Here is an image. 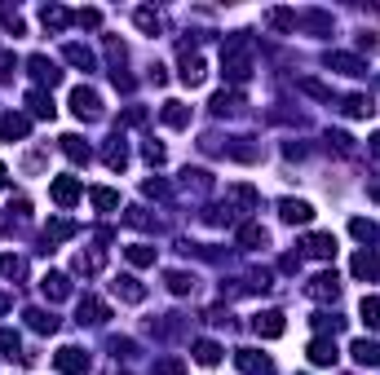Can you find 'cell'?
<instances>
[{
	"label": "cell",
	"instance_id": "ffe728a7",
	"mask_svg": "<svg viewBox=\"0 0 380 375\" xmlns=\"http://www.w3.org/2000/svg\"><path fill=\"white\" fill-rule=\"evenodd\" d=\"M40 292L49 296V300H67L71 296V278L67 274H44L40 278Z\"/></svg>",
	"mask_w": 380,
	"mask_h": 375
},
{
	"label": "cell",
	"instance_id": "9a60e30c",
	"mask_svg": "<svg viewBox=\"0 0 380 375\" xmlns=\"http://www.w3.org/2000/svg\"><path fill=\"white\" fill-rule=\"evenodd\" d=\"M349 354H354V362H359V367H380V345L367 340V335L349 345Z\"/></svg>",
	"mask_w": 380,
	"mask_h": 375
},
{
	"label": "cell",
	"instance_id": "8992f818",
	"mask_svg": "<svg viewBox=\"0 0 380 375\" xmlns=\"http://www.w3.org/2000/svg\"><path fill=\"white\" fill-rule=\"evenodd\" d=\"M76 313H80V322H89V326H102L106 318H111V305H106V300H98V296H85Z\"/></svg>",
	"mask_w": 380,
	"mask_h": 375
},
{
	"label": "cell",
	"instance_id": "bcb514c9",
	"mask_svg": "<svg viewBox=\"0 0 380 375\" xmlns=\"http://www.w3.org/2000/svg\"><path fill=\"white\" fill-rule=\"evenodd\" d=\"M146 159L150 164H164V146H159V141H146Z\"/></svg>",
	"mask_w": 380,
	"mask_h": 375
},
{
	"label": "cell",
	"instance_id": "ee69618b",
	"mask_svg": "<svg viewBox=\"0 0 380 375\" xmlns=\"http://www.w3.org/2000/svg\"><path fill=\"white\" fill-rule=\"evenodd\" d=\"M155 375H182V362H177V358H164L159 367H155Z\"/></svg>",
	"mask_w": 380,
	"mask_h": 375
},
{
	"label": "cell",
	"instance_id": "52a82bcc",
	"mask_svg": "<svg viewBox=\"0 0 380 375\" xmlns=\"http://www.w3.org/2000/svg\"><path fill=\"white\" fill-rule=\"evenodd\" d=\"M204 76H208V62L199 53H190V49H182V84H204Z\"/></svg>",
	"mask_w": 380,
	"mask_h": 375
},
{
	"label": "cell",
	"instance_id": "e575fe53",
	"mask_svg": "<svg viewBox=\"0 0 380 375\" xmlns=\"http://www.w3.org/2000/svg\"><path fill=\"white\" fill-rule=\"evenodd\" d=\"M164 283H169V292H173V296H186L190 287H195V278H190L186 270H173L169 278H164Z\"/></svg>",
	"mask_w": 380,
	"mask_h": 375
},
{
	"label": "cell",
	"instance_id": "f6af8a7d",
	"mask_svg": "<svg viewBox=\"0 0 380 375\" xmlns=\"http://www.w3.org/2000/svg\"><path fill=\"white\" fill-rule=\"evenodd\" d=\"M141 190H146V195H155V199H164V195H169V186H164V181H155V177H150Z\"/></svg>",
	"mask_w": 380,
	"mask_h": 375
},
{
	"label": "cell",
	"instance_id": "3957f363",
	"mask_svg": "<svg viewBox=\"0 0 380 375\" xmlns=\"http://www.w3.org/2000/svg\"><path fill=\"white\" fill-rule=\"evenodd\" d=\"M80 195H85V186H80L76 177H53V186H49V199L58 203V208H76Z\"/></svg>",
	"mask_w": 380,
	"mask_h": 375
},
{
	"label": "cell",
	"instance_id": "836d02e7",
	"mask_svg": "<svg viewBox=\"0 0 380 375\" xmlns=\"http://www.w3.org/2000/svg\"><path fill=\"white\" fill-rule=\"evenodd\" d=\"M239 243H243V247H266L270 234H266L261 225H243V229H239Z\"/></svg>",
	"mask_w": 380,
	"mask_h": 375
},
{
	"label": "cell",
	"instance_id": "60d3db41",
	"mask_svg": "<svg viewBox=\"0 0 380 375\" xmlns=\"http://www.w3.org/2000/svg\"><path fill=\"white\" fill-rule=\"evenodd\" d=\"M98 270H102V256H85V252L76 256V274H98Z\"/></svg>",
	"mask_w": 380,
	"mask_h": 375
},
{
	"label": "cell",
	"instance_id": "f546056e",
	"mask_svg": "<svg viewBox=\"0 0 380 375\" xmlns=\"http://www.w3.org/2000/svg\"><path fill=\"white\" fill-rule=\"evenodd\" d=\"M372 111H376V106H372V98H363V93H349V98H345V115L349 119H367Z\"/></svg>",
	"mask_w": 380,
	"mask_h": 375
},
{
	"label": "cell",
	"instance_id": "7402d4cb",
	"mask_svg": "<svg viewBox=\"0 0 380 375\" xmlns=\"http://www.w3.org/2000/svg\"><path fill=\"white\" fill-rule=\"evenodd\" d=\"M159 119H164L169 128H186V124H190V106H186V102H164Z\"/></svg>",
	"mask_w": 380,
	"mask_h": 375
},
{
	"label": "cell",
	"instance_id": "816d5d0a",
	"mask_svg": "<svg viewBox=\"0 0 380 375\" xmlns=\"http://www.w3.org/2000/svg\"><path fill=\"white\" fill-rule=\"evenodd\" d=\"M372 155H380V132H376V137H372Z\"/></svg>",
	"mask_w": 380,
	"mask_h": 375
},
{
	"label": "cell",
	"instance_id": "ac0fdd59",
	"mask_svg": "<svg viewBox=\"0 0 380 375\" xmlns=\"http://www.w3.org/2000/svg\"><path fill=\"white\" fill-rule=\"evenodd\" d=\"M225 203H234L239 212H252L257 203H261V195H257L252 186H230V190H225Z\"/></svg>",
	"mask_w": 380,
	"mask_h": 375
},
{
	"label": "cell",
	"instance_id": "4316f807",
	"mask_svg": "<svg viewBox=\"0 0 380 375\" xmlns=\"http://www.w3.org/2000/svg\"><path fill=\"white\" fill-rule=\"evenodd\" d=\"M89 203H93V208H102V212H115V208H120V195L106 190V186H93L89 190Z\"/></svg>",
	"mask_w": 380,
	"mask_h": 375
},
{
	"label": "cell",
	"instance_id": "603a6c76",
	"mask_svg": "<svg viewBox=\"0 0 380 375\" xmlns=\"http://www.w3.org/2000/svg\"><path fill=\"white\" fill-rule=\"evenodd\" d=\"M305 252L318 256V261H327V256H336V238H331V234H310V238H305Z\"/></svg>",
	"mask_w": 380,
	"mask_h": 375
},
{
	"label": "cell",
	"instance_id": "44dd1931",
	"mask_svg": "<svg viewBox=\"0 0 380 375\" xmlns=\"http://www.w3.org/2000/svg\"><path fill=\"white\" fill-rule=\"evenodd\" d=\"M102 159H106V168H111V173H124V164H128V150H124V137H111V141H106Z\"/></svg>",
	"mask_w": 380,
	"mask_h": 375
},
{
	"label": "cell",
	"instance_id": "5b68a950",
	"mask_svg": "<svg viewBox=\"0 0 380 375\" xmlns=\"http://www.w3.org/2000/svg\"><path fill=\"white\" fill-rule=\"evenodd\" d=\"M279 216H283L288 225H310V221H314V208H310L305 199H283V203H279Z\"/></svg>",
	"mask_w": 380,
	"mask_h": 375
},
{
	"label": "cell",
	"instance_id": "30bf717a",
	"mask_svg": "<svg viewBox=\"0 0 380 375\" xmlns=\"http://www.w3.org/2000/svg\"><path fill=\"white\" fill-rule=\"evenodd\" d=\"M27 132H31V119L27 115H14V111L0 115V137H5V141H22Z\"/></svg>",
	"mask_w": 380,
	"mask_h": 375
},
{
	"label": "cell",
	"instance_id": "4dcf8cb0",
	"mask_svg": "<svg viewBox=\"0 0 380 375\" xmlns=\"http://www.w3.org/2000/svg\"><path fill=\"white\" fill-rule=\"evenodd\" d=\"M359 318L372 326V331H380V296H363V305H359Z\"/></svg>",
	"mask_w": 380,
	"mask_h": 375
},
{
	"label": "cell",
	"instance_id": "7bdbcfd3",
	"mask_svg": "<svg viewBox=\"0 0 380 375\" xmlns=\"http://www.w3.org/2000/svg\"><path fill=\"white\" fill-rule=\"evenodd\" d=\"M0 27H5V31H14V35H22V18L14 14V9H5V14H0Z\"/></svg>",
	"mask_w": 380,
	"mask_h": 375
},
{
	"label": "cell",
	"instance_id": "7a4b0ae2",
	"mask_svg": "<svg viewBox=\"0 0 380 375\" xmlns=\"http://www.w3.org/2000/svg\"><path fill=\"white\" fill-rule=\"evenodd\" d=\"M71 111H76L80 119H98L102 115V98L93 89H85V84H76V89H71Z\"/></svg>",
	"mask_w": 380,
	"mask_h": 375
},
{
	"label": "cell",
	"instance_id": "d6986e66",
	"mask_svg": "<svg viewBox=\"0 0 380 375\" xmlns=\"http://www.w3.org/2000/svg\"><path fill=\"white\" fill-rule=\"evenodd\" d=\"M27 111H31L35 119H53L58 106H53V98H49L44 89H31V93H27Z\"/></svg>",
	"mask_w": 380,
	"mask_h": 375
},
{
	"label": "cell",
	"instance_id": "f5cc1de1",
	"mask_svg": "<svg viewBox=\"0 0 380 375\" xmlns=\"http://www.w3.org/2000/svg\"><path fill=\"white\" fill-rule=\"evenodd\" d=\"M0 181H5V164H0Z\"/></svg>",
	"mask_w": 380,
	"mask_h": 375
},
{
	"label": "cell",
	"instance_id": "83f0119b",
	"mask_svg": "<svg viewBox=\"0 0 380 375\" xmlns=\"http://www.w3.org/2000/svg\"><path fill=\"white\" fill-rule=\"evenodd\" d=\"M124 256L133 270H146V265H155V247H146V243H133V247H124Z\"/></svg>",
	"mask_w": 380,
	"mask_h": 375
},
{
	"label": "cell",
	"instance_id": "b9f144b4",
	"mask_svg": "<svg viewBox=\"0 0 380 375\" xmlns=\"http://www.w3.org/2000/svg\"><path fill=\"white\" fill-rule=\"evenodd\" d=\"M301 89L310 93V98H323V102L331 98V89H327V84H318V80H301Z\"/></svg>",
	"mask_w": 380,
	"mask_h": 375
},
{
	"label": "cell",
	"instance_id": "1f68e13d",
	"mask_svg": "<svg viewBox=\"0 0 380 375\" xmlns=\"http://www.w3.org/2000/svg\"><path fill=\"white\" fill-rule=\"evenodd\" d=\"M40 22H44V27H53V31H62L67 22H71V14H67L62 5H44L40 9Z\"/></svg>",
	"mask_w": 380,
	"mask_h": 375
},
{
	"label": "cell",
	"instance_id": "8fae6325",
	"mask_svg": "<svg viewBox=\"0 0 380 375\" xmlns=\"http://www.w3.org/2000/svg\"><path fill=\"white\" fill-rule=\"evenodd\" d=\"M111 287H115V296H120V300H128V305H141V300H146V287H141L133 274H120Z\"/></svg>",
	"mask_w": 380,
	"mask_h": 375
},
{
	"label": "cell",
	"instance_id": "5bb4252c",
	"mask_svg": "<svg viewBox=\"0 0 380 375\" xmlns=\"http://www.w3.org/2000/svg\"><path fill=\"white\" fill-rule=\"evenodd\" d=\"M76 229H80V225L71 221V216H53V221L44 225V243H49V247H53V243H67V238L76 234Z\"/></svg>",
	"mask_w": 380,
	"mask_h": 375
},
{
	"label": "cell",
	"instance_id": "4fadbf2b",
	"mask_svg": "<svg viewBox=\"0 0 380 375\" xmlns=\"http://www.w3.org/2000/svg\"><path fill=\"white\" fill-rule=\"evenodd\" d=\"M234 367L248 371V375H270V358H261L257 349H239V354H234Z\"/></svg>",
	"mask_w": 380,
	"mask_h": 375
},
{
	"label": "cell",
	"instance_id": "6da1fadb",
	"mask_svg": "<svg viewBox=\"0 0 380 375\" xmlns=\"http://www.w3.org/2000/svg\"><path fill=\"white\" fill-rule=\"evenodd\" d=\"M53 367L62 375H85L89 371V354H85V349H76V345H62L53 354Z\"/></svg>",
	"mask_w": 380,
	"mask_h": 375
},
{
	"label": "cell",
	"instance_id": "ba28073f",
	"mask_svg": "<svg viewBox=\"0 0 380 375\" xmlns=\"http://www.w3.org/2000/svg\"><path fill=\"white\" fill-rule=\"evenodd\" d=\"M27 67H31V76L40 80V84H49V89H53V84H62V71H58L44 53H31V58H27Z\"/></svg>",
	"mask_w": 380,
	"mask_h": 375
},
{
	"label": "cell",
	"instance_id": "cb8c5ba5",
	"mask_svg": "<svg viewBox=\"0 0 380 375\" xmlns=\"http://www.w3.org/2000/svg\"><path fill=\"white\" fill-rule=\"evenodd\" d=\"M62 155H67L71 164H89V146H85V137L67 132V137H62Z\"/></svg>",
	"mask_w": 380,
	"mask_h": 375
},
{
	"label": "cell",
	"instance_id": "484cf974",
	"mask_svg": "<svg viewBox=\"0 0 380 375\" xmlns=\"http://www.w3.org/2000/svg\"><path fill=\"white\" fill-rule=\"evenodd\" d=\"M27 322H31V331H40V335H53L58 331V318L49 309H27Z\"/></svg>",
	"mask_w": 380,
	"mask_h": 375
},
{
	"label": "cell",
	"instance_id": "ab89813d",
	"mask_svg": "<svg viewBox=\"0 0 380 375\" xmlns=\"http://www.w3.org/2000/svg\"><path fill=\"white\" fill-rule=\"evenodd\" d=\"M71 22H80V27H89V31H98V27H102V14H98V9H80V14H71Z\"/></svg>",
	"mask_w": 380,
	"mask_h": 375
},
{
	"label": "cell",
	"instance_id": "f907efd6",
	"mask_svg": "<svg viewBox=\"0 0 380 375\" xmlns=\"http://www.w3.org/2000/svg\"><path fill=\"white\" fill-rule=\"evenodd\" d=\"M367 195H372V199H376V203H380V177H376V181H372V190H367Z\"/></svg>",
	"mask_w": 380,
	"mask_h": 375
},
{
	"label": "cell",
	"instance_id": "f1b7e54d",
	"mask_svg": "<svg viewBox=\"0 0 380 375\" xmlns=\"http://www.w3.org/2000/svg\"><path fill=\"white\" fill-rule=\"evenodd\" d=\"M195 362H199V367H217V362H221V345L217 340H199L195 345Z\"/></svg>",
	"mask_w": 380,
	"mask_h": 375
},
{
	"label": "cell",
	"instance_id": "74e56055",
	"mask_svg": "<svg viewBox=\"0 0 380 375\" xmlns=\"http://www.w3.org/2000/svg\"><path fill=\"white\" fill-rule=\"evenodd\" d=\"M349 234L359 238V243H372V238H376V225H372V221H363V216H359V221H349Z\"/></svg>",
	"mask_w": 380,
	"mask_h": 375
},
{
	"label": "cell",
	"instance_id": "7c38bea8",
	"mask_svg": "<svg viewBox=\"0 0 380 375\" xmlns=\"http://www.w3.org/2000/svg\"><path fill=\"white\" fill-rule=\"evenodd\" d=\"M340 354H336V340L331 335H318V340H310V362L314 367H331Z\"/></svg>",
	"mask_w": 380,
	"mask_h": 375
},
{
	"label": "cell",
	"instance_id": "c3c4849f",
	"mask_svg": "<svg viewBox=\"0 0 380 375\" xmlns=\"http://www.w3.org/2000/svg\"><path fill=\"white\" fill-rule=\"evenodd\" d=\"M9 212H14V216H27L31 203H27V199H9Z\"/></svg>",
	"mask_w": 380,
	"mask_h": 375
},
{
	"label": "cell",
	"instance_id": "8d00e7d4",
	"mask_svg": "<svg viewBox=\"0 0 380 375\" xmlns=\"http://www.w3.org/2000/svg\"><path fill=\"white\" fill-rule=\"evenodd\" d=\"M18 349H22V340H18V331H9V326H0V354H5V358H14Z\"/></svg>",
	"mask_w": 380,
	"mask_h": 375
},
{
	"label": "cell",
	"instance_id": "277c9868",
	"mask_svg": "<svg viewBox=\"0 0 380 375\" xmlns=\"http://www.w3.org/2000/svg\"><path fill=\"white\" fill-rule=\"evenodd\" d=\"M252 331L266 335V340H279V335L288 331V322H283L279 309H266V313H257V318H252Z\"/></svg>",
	"mask_w": 380,
	"mask_h": 375
},
{
	"label": "cell",
	"instance_id": "2e32d148",
	"mask_svg": "<svg viewBox=\"0 0 380 375\" xmlns=\"http://www.w3.org/2000/svg\"><path fill=\"white\" fill-rule=\"evenodd\" d=\"M349 274L363 278V283H367V278H376L380 274V256H376V252H359V256L349 261Z\"/></svg>",
	"mask_w": 380,
	"mask_h": 375
},
{
	"label": "cell",
	"instance_id": "9c48e42d",
	"mask_svg": "<svg viewBox=\"0 0 380 375\" xmlns=\"http://www.w3.org/2000/svg\"><path fill=\"white\" fill-rule=\"evenodd\" d=\"M305 292H310L314 300H336V296H340V278H336V274H314Z\"/></svg>",
	"mask_w": 380,
	"mask_h": 375
},
{
	"label": "cell",
	"instance_id": "d6a6232c",
	"mask_svg": "<svg viewBox=\"0 0 380 375\" xmlns=\"http://www.w3.org/2000/svg\"><path fill=\"white\" fill-rule=\"evenodd\" d=\"M266 27H275V31H292V27H296V14H292V9H270V14H266Z\"/></svg>",
	"mask_w": 380,
	"mask_h": 375
},
{
	"label": "cell",
	"instance_id": "e0dca14e",
	"mask_svg": "<svg viewBox=\"0 0 380 375\" xmlns=\"http://www.w3.org/2000/svg\"><path fill=\"white\" fill-rule=\"evenodd\" d=\"M327 67L340 71V76H367V62H363V58H354V53H331Z\"/></svg>",
	"mask_w": 380,
	"mask_h": 375
},
{
	"label": "cell",
	"instance_id": "f35d334b",
	"mask_svg": "<svg viewBox=\"0 0 380 375\" xmlns=\"http://www.w3.org/2000/svg\"><path fill=\"white\" fill-rule=\"evenodd\" d=\"M234 106H239V93H217V98H212V111L217 115H230Z\"/></svg>",
	"mask_w": 380,
	"mask_h": 375
},
{
	"label": "cell",
	"instance_id": "681fc988",
	"mask_svg": "<svg viewBox=\"0 0 380 375\" xmlns=\"http://www.w3.org/2000/svg\"><path fill=\"white\" fill-rule=\"evenodd\" d=\"M9 309H14V296H5V292H0V313H9Z\"/></svg>",
	"mask_w": 380,
	"mask_h": 375
},
{
	"label": "cell",
	"instance_id": "d590c367",
	"mask_svg": "<svg viewBox=\"0 0 380 375\" xmlns=\"http://www.w3.org/2000/svg\"><path fill=\"white\" fill-rule=\"evenodd\" d=\"M133 22H137V27L146 31V35H155V31H159V14H155V9H137Z\"/></svg>",
	"mask_w": 380,
	"mask_h": 375
},
{
	"label": "cell",
	"instance_id": "d4e9b609",
	"mask_svg": "<svg viewBox=\"0 0 380 375\" xmlns=\"http://www.w3.org/2000/svg\"><path fill=\"white\" fill-rule=\"evenodd\" d=\"M62 58H67L71 67H80V71H93V67H98V58H93V53L85 49V44H67V49H62Z\"/></svg>",
	"mask_w": 380,
	"mask_h": 375
},
{
	"label": "cell",
	"instance_id": "7dc6e473",
	"mask_svg": "<svg viewBox=\"0 0 380 375\" xmlns=\"http://www.w3.org/2000/svg\"><path fill=\"white\" fill-rule=\"evenodd\" d=\"M14 76V53H0V80Z\"/></svg>",
	"mask_w": 380,
	"mask_h": 375
}]
</instances>
